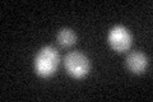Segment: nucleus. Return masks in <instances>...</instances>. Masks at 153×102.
I'll use <instances>...</instances> for the list:
<instances>
[{
    "mask_svg": "<svg viewBox=\"0 0 153 102\" xmlns=\"http://www.w3.org/2000/svg\"><path fill=\"white\" fill-rule=\"evenodd\" d=\"M59 66V54L52 46H44L35 57V70L42 78L54 75Z\"/></svg>",
    "mask_w": 153,
    "mask_h": 102,
    "instance_id": "obj_1",
    "label": "nucleus"
},
{
    "mask_svg": "<svg viewBox=\"0 0 153 102\" xmlns=\"http://www.w3.org/2000/svg\"><path fill=\"white\" fill-rule=\"evenodd\" d=\"M66 71L75 79H82L89 73V60L80 51H71L64 59Z\"/></svg>",
    "mask_w": 153,
    "mask_h": 102,
    "instance_id": "obj_2",
    "label": "nucleus"
},
{
    "mask_svg": "<svg viewBox=\"0 0 153 102\" xmlns=\"http://www.w3.org/2000/svg\"><path fill=\"white\" fill-rule=\"evenodd\" d=\"M107 42L110 47L116 52H124L131 46V35L124 26H115L108 32Z\"/></svg>",
    "mask_w": 153,
    "mask_h": 102,
    "instance_id": "obj_3",
    "label": "nucleus"
},
{
    "mask_svg": "<svg viewBox=\"0 0 153 102\" xmlns=\"http://www.w3.org/2000/svg\"><path fill=\"white\" fill-rule=\"evenodd\" d=\"M148 66V57L142 51H131L126 57V68L133 74H142Z\"/></svg>",
    "mask_w": 153,
    "mask_h": 102,
    "instance_id": "obj_4",
    "label": "nucleus"
},
{
    "mask_svg": "<svg viewBox=\"0 0 153 102\" xmlns=\"http://www.w3.org/2000/svg\"><path fill=\"white\" fill-rule=\"evenodd\" d=\"M56 38L61 47H70V46H73L76 41L75 33L71 31L70 28H61V30L57 32Z\"/></svg>",
    "mask_w": 153,
    "mask_h": 102,
    "instance_id": "obj_5",
    "label": "nucleus"
}]
</instances>
